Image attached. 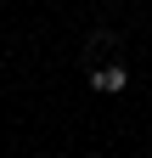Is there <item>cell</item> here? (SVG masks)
I'll list each match as a JSON object with an SVG mask.
<instances>
[{"mask_svg": "<svg viewBox=\"0 0 152 158\" xmlns=\"http://www.w3.org/2000/svg\"><path fill=\"white\" fill-rule=\"evenodd\" d=\"M90 45H96V51H113V45H118V34H113V28H96V34H90Z\"/></svg>", "mask_w": 152, "mask_h": 158, "instance_id": "obj_2", "label": "cell"}, {"mask_svg": "<svg viewBox=\"0 0 152 158\" xmlns=\"http://www.w3.org/2000/svg\"><path fill=\"white\" fill-rule=\"evenodd\" d=\"M85 158H96V152H85Z\"/></svg>", "mask_w": 152, "mask_h": 158, "instance_id": "obj_3", "label": "cell"}, {"mask_svg": "<svg viewBox=\"0 0 152 158\" xmlns=\"http://www.w3.org/2000/svg\"><path fill=\"white\" fill-rule=\"evenodd\" d=\"M124 68H96V73H90V85H96V90H124Z\"/></svg>", "mask_w": 152, "mask_h": 158, "instance_id": "obj_1", "label": "cell"}]
</instances>
